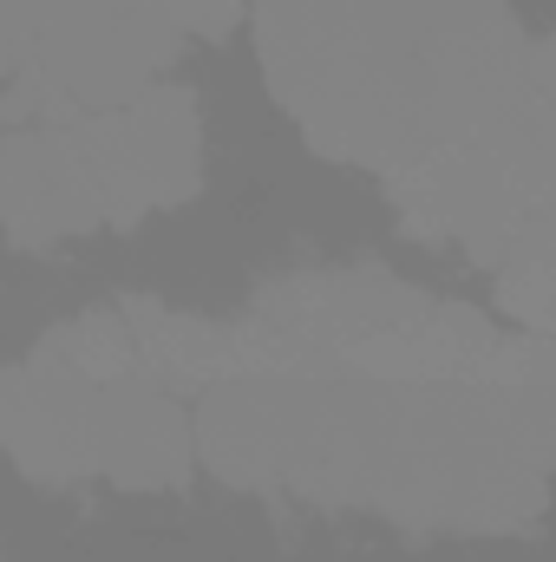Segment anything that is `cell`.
<instances>
[{
    "label": "cell",
    "mask_w": 556,
    "mask_h": 562,
    "mask_svg": "<svg viewBox=\"0 0 556 562\" xmlns=\"http://www.w3.org/2000/svg\"><path fill=\"white\" fill-rule=\"evenodd\" d=\"M256 33L301 132L393 190L485 150L537 99L504 0H256Z\"/></svg>",
    "instance_id": "6da1fadb"
},
{
    "label": "cell",
    "mask_w": 556,
    "mask_h": 562,
    "mask_svg": "<svg viewBox=\"0 0 556 562\" xmlns=\"http://www.w3.org/2000/svg\"><path fill=\"white\" fill-rule=\"evenodd\" d=\"M197 177V119L184 92H144L92 119H40L7 138V223L13 236H79L138 223Z\"/></svg>",
    "instance_id": "7a4b0ae2"
}]
</instances>
